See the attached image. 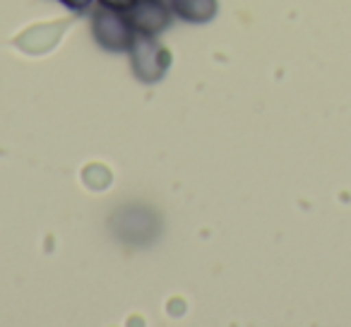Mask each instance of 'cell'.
I'll use <instances>...</instances> for the list:
<instances>
[{
  "label": "cell",
  "instance_id": "cell-1",
  "mask_svg": "<svg viewBox=\"0 0 351 327\" xmlns=\"http://www.w3.org/2000/svg\"><path fill=\"white\" fill-rule=\"evenodd\" d=\"M130 65L142 84H156L171 68V53L154 36L137 34L130 49Z\"/></svg>",
  "mask_w": 351,
  "mask_h": 327
},
{
  "label": "cell",
  "instance_id": "cell-2",
  "mask_svg": "<svg viewBox=\"0 0 351 327\" xmlns=\"http://www.w3.org/2000/svg\"><path fill=\"white\" fill-rule=\"evenodd\" d=\"M92 34L104 51H116V53H123V51L132 49V41H135V27H132L130 17H125L121 10L104 8V10H99L97 15H94Z\"/></svg>",
  "mask_w": 351,
  "mask_h": 327
},
{
  "label": "cell",
  "instance_id": "cell-3",
  "mask_svg": "<svg viewBox=\"0 0 351 327\" xmlns=\"http://www.w3.org/2000/svg\"><path fill=\"white\" fill-rule=\"evenodd\" d=\"M171 10L169 0H137L135 5L130 8V22L135 27L137 34L145 36H156L171 27Z\"/></svg>",
  "mask_w": 351,
  "mask_h": 327
},
{
  "label": "cell",
  "instance_id": "cell-4",
  "mask_svg": "<svg viewBox=\"0 0 351 327\" xmlns=\"http://www.w3.org/2000/svg\"><path fill=\"white\" fill-rule=\"evenodd\" d=\"M169 3L173 15L191 25H207L215 20L217 10H219L217 0H169Z\"/></svg>",
  "mask_w": 351,
  "mask_h": 327
},
{
  "label": "cell",
  "instance_id": "cell-5",
  "mask_svg": "<svg viewBox=\"0 0 351 327\" xmlns=\"http://www.w3.org/2000/svg\"><path fill=\"white\" fill-rule=\"evenodd\" d=\"M104 8H111V10H130L132 5H135L137 0H99Z\"/></svg>",
  "mask_w": 351,
  "mask_h": 327
},
{
  "label": "cell",
  "instance_id": "cell-6",
  "mask_svg": "<svg viewBox=\"0 0 351 327\" xmlns=\"http://www.w3.org/2000/svg\"><path fill=\"white\" fill-rule=\"evenodd\" d=\"M58 3H63V5L73 12H84L87 8H92L94 0H58Z\"/></svg>",
  "mask_w": 351,
  "mask_h": 327
}]
</instances>
